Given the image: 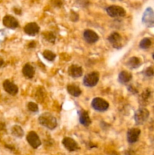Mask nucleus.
<instances>
[{"label": "nucleus", "mask_w": 154, "mask_h": 155, "mask_svg": "<svg viewBox=\"0 0 154 155\" xmlns=\"http://www.w3.org/2000/svg\"><path fill=\"white\" fill-rule=\"evenodd\" d=\"M39 122L42 126L50 130H53L57 127V122L56 118L49 113H44L39 117Z\"/></svg>", "instance_id": "f257e3e1"}, {"label": "nucleus", "mask_w": 154, "mask_h": 155, "mask_svg": "<svg viewBox=\"0 0 154 155\" xmlns=\"http://www.w3.org/2000/svg\"><path fill=\"white\" fill-rule=\"evenodd\" d=\"M149 116V110L144 107H140L134 113V121L136 125H142L147 120Z\"/></svg>", "instance_id": "f03ea898"}, {"label": "nucleus", "mask_w": 154, "mask_h": 155, "mask_svg": "<svg viewBox=\"0 0 154 155\" xmlns=\"http://www.w3.org/2000/svg\"><path fill=\"white\" fill-rule=\"evenodd\" d=\"M99 81V74L97 71H93L86 74L83 78V84L87 87H94Z\"/></svg>", "instance_id": "7ed1b4c3"}, {"label": "nucleus", "mask_w": 154, "mask_h": 155, "mask_svg": "<svg viewBox=\"0 0 154 155\" xmlns=\"http://www.w3.org/2000/svg\"><path fill=\"white\" fill-rule=\"evenodd\" d=\"M107 13L108 14L109 16L112 18H121L124 17L126 14L125 9L121 6L118 5H111L107 8Z\"/></svg>", "instance_id": "20e7f679"}, {"label": "nucleus", "mask_w": 154, "mask_h": 155, "mask_svg": "<svg viewBox=\"0 0 154 155\" xmlns=\"http://www.w3.org/2000/svg\"><path fill=\"white\" fill-rule=\"evenodd\" d=\"M91 106L95 110L103 112L109 108V103L101 98H95L92 100Z\"/></svg>", "instance_id": "39448f33"}, {"label": "nucleus", "mask_w": 154, "mask_h": 155, "mask_svg": "<svg viewBox=\"0 0 154 155\" xmlns=\"http://www.w3.org/2000/svg\"><path fill=\"white\" fill-rule=\"evenodd\" d=\"M142 22L147 27L154 24V11L151 8L149 7L145 10L142 17Z\"/></svg>", "instance_id": "423d86ee"}, {"label": "nucleus", "mask_w": 154, "mask_h": 155, "mask_svg": "<svg viewBox=\"0 0 154 155\" xmlns=\"http://www.w3.org/2000/svg\"><path fill=\"white\" fill-rule=\"evenodd\" d=\"M27 141L29 145L33 148H39L41 145V140L36 132H30L27 136Z\"/></svg>", "instance_id": "0eeeda50"}, {"label": "nucleus", "mask_w": 154, "mask_h": 155, "mask_svg": "<svg viewBox=\"0 0 154 155\" xmlns=\"http://www.w3.org/2000/svg\"><path fill=\"white\" fill-rule=\"evenodd\" d=\"M108 41L113 48H121L122 47V39L119 33L113 32L108 36Z\"/></svg>", "instance_id": "6e6552de"}, {"label": "nucleus", "mask_w": 154, "mask_h": 155, "mask_svg": "<svg viewBox=\"0 0 154 155\" xmlns=\"http://www.w3.org/2000/svg\"><path fill=\"white\" fill-rule=\"evenodd\" d=\"M63 146L65 147L66 149H67L69 151H75L79 149V145L77 142L74 140L73 139L69 137L63 138L62 141Z\"/></svg>", "instance_id": "1a4fd4ad"}, {"label": "nucleus", "mask_w": 154, "mask_h": 155, "mask_svg": "<svg viewBox=\"0 0 154 155\" xmlns=\"http://www.w3.org/2000/svg\"><path fill=\"white\" fill-rule=\"evenodd\" d=\"M2 23L5 27L9 29H15L19 25L18 20L15 18H14L13 16H11V15H6V16H5L3 18Z\"/></svg>", "instance_id": "9d476101"}, {"label": "nucleus", "mask_w": 154, "mask_h": 155, "mask_svg": "<svg viewBox=\"0 0 154 155\" xmlns=\"http://www.w3.org/2000/svg\"><path fill=\"white\" fill-rule=\"evenodd\" d=\"M83 37L88 43L90 44L95 43V42H98V40L99 39V36L98 35V33L91 30H85L84 33H83Z\"/></svg>", "instance_id": "9b49d317"}, {"label": "nucleus", "mask_w": 154, "mask_h": 155, "mask_svg": "<svg viewBox=\"0 0 154 155\" xmlns=\"http://www.w3.org/2000/svg\"><path fill=\"white\" fill-rule=\"evenodd\" d=\"M140 134V130L137 128H132L128 130L127 133V140L130 144L135 143L139 139Z\"/></svg>", "instance_id": "f8f14e48"}, {"label": "nucleus", "mask_w": 154, "mask_h": 155, "mask_svg": "<svg viewBox=\"0 0 154 155\" xmlns=\"http://www.w3.org/2000/svg\"><path fill=\"white\" fill-rule=\"evenodd\" d=\"M24 32L27 33L29 36H33L37 34L39 32V27L36 23L31 22L27 24V25L24 27Z\"/></svg>", "instance_id": "ddd939ff"}, {"label": "nucleus", "mask_w": 154, "mask_h": 155, "mask_svg": "<svg viewBox=\"0 0 154 155\" xmlns=\"http://www.w3.org/2000/svg\"><path fill=\"white\" fill-rule=\"evenodd\" d=\"M3 88H4L5 91L8 92V94L12 95H15L18 92V87L12 83L10 80H5L3 83Z\"/></svg>", "instance_id": "4468645a"}, {"label": "nucleus", "mask_w": 154, "mask_h": 155, "mask_svg": "<svg viewBox=\"0 0 154 155\" xmlns=\"http://www.w3.org/2000/svg\"><path fill=\"white\" fill-rule=\"evenodd\" d=\"M68 74L73 78H79L83 74V69L82 67L76 64H72L68 68Z\"/></svg>", "instance_id": "2eb2a0df"}, {"label": "nucleus", "mask_w": 154, "mask_h": 155, "mask_svg": "<svg viewBox=\"0 0 154 155\" xmlns=\"http://www.w3.org/2000/svg\"><path fill=\"white\" fill-rule=\"evenodd\" d=\"M79 117V122L84 127H88L91 123V118L89 117L88 113L86 110H81L78 112Z\"/></svg>", "instance_id": "dca6fc26"}, {"label": "nucleus", "mask_w": 154, "mask_h": 155, "mask_svg": "<svg viewBox=\"0 0 154 155\" xmlns=\"http://www.w3.org/2000/svg\"><path fill=\"white\" fill-rule=\"evenodd\" d=\"M131 78H132V74L131 73L126 71H123L119 74L118 80L121 84H126L128 82L131 81Z\"/></svg>", "instance_id": "f3484780"}, {"label": "nucleus", "mask_w": 154, "mask_h": 155, "mask_svg": "<svg viewBox=\"0 0 154 155\" xmlns=\"http://www.w3.org/2000/svg\"><path fill=\"white\" fill-rule=\"evenodd\" d=\"M22 73L25 77L27 79H32L34 77L35 74V70L33 67L30 64H26L24 66L22 70Z\"/></svg>", "instance_id": "a211bd4d"}, {"label": "nucleus", "mask_w": 154, "mask_h": 155, "mask_svg": "<svg viewBox=\"0 0 154 155\" xmlns=\"http://www.w3.org/2000/svg\"><path fill=\"white\" fill-rule=\"evenodd\" d=\"M66 89H67V92H69V95H71L73 97H79L82 94V90L76 85H68L67 87H66Z\"/></svg>", "instance_id": "6ab92c4d"}, {"label": "nucleus", "mask_w": 154, "mask_h": 155, "mask_svg": "<svg viewBox=\"0 0 154 155\" xmlns=\"http://www.w3.org/2000/svg\"><path fill=\"white\" fill-rule=\"evenodd\" d=\"M141 64V61L137 57H132L128 59L126 65L130 68V69H136L139 68Z\"/></svg>", "instance_id": "aec40b11"}, {"label": "nucleus", "mask_w": 154, "mask_h": 155, "mask_svg": "<svg viewBox=\"0 0 154 155\" xmlns=\"http://www.w3.org/2000/svg\"><path fill=\"white\" fill-rule=\"evenodd\" d=\"M151 95V92L149 91V89H145L142 94L140 95V98H139V101H140V104L141 105H145L146 104V102L148 101V99L149 98Z\"/></svg>", "instance_id": "412c9836"}, {"label": "nucleus", "mask_w": 154, "mask_h": 155, "mask_svg": "<svg viewBox=\"0 0 154 155\" xmlns=\"http://www.w3.org/2000/svg\"><path fill=\"white\" fill-rule=\"evenodd\" d=\"M11 131V134L17 138H21L24 136V130L18 125L13 126Z\"/></svg>", "instance_id": "4be33fe9"}, {"label": "nucleus", "mask_w": 154, "mask_h": 155, "mask_svg": "<svg viewBox=\"0 0 154 155\" xmlns=\"http://www.w3.org/2000/svg\"><path fill=\"white\" fill-rule=\"evenodd\" d=\"M42 56H43L44 58L48 60V61H53L56 58V54L50 50H45L42 52Z\"/></svg>", "instance_id": "5701e85b"}, {"label": "nucleus", "mask_w": 154, "mask_h": 155, "mask_svg": "<svg viewBox=\"0 0 154 155\" xmlns=\"http://www.w3.org/2000/svg\"><path fill=\"white\" fill-rule=\"evenodd\" d=\"M151 44H152V42H151L150 39H149V38H144V39H143L140 41V44H139V46L142 49H147L148 48H149Z\"/></svg>", "instance_id": "b1692460"}, {"label": "nucleus", "mask_w": 154, "mask_h": 155, "mask_svg": "<svg viewBox=\"0 0 154 155\" xmlns=\"http://www.w3.org/2000/svg\"><path fill=\"white\" fill-rule=\"evenodd\" d=\"M27 108H28V110L30 111L33 112V113L38 112V110H39V107H38L37 104H36L35 102H33V101H30L27 104Z\"/></svg>", "instance_id": "393cba45"}, {"label": "nucleus", "mask_w": 154, "mask_h": 155, "mask_svg": "<svg viewBox=\"0 0 154 155\" xmlns=\"http://www.w3.org/2000/svg\"><path fill=\"white\" fill-rule=\"evenodd\" d=\"M43 35L46 40H48L49 42H51V43H54V41H55V36L54 35V33H51V32H47V33H44Z\"/></svg>", "instance_id": "a878e982"}, {"label": "nucleus", "mask_w": 154, "mask_h": 155, "mask_svg": "<svg viewBox=\"0 0 154 155\" xmlns=\"http://www.w3.org/2000/svg\"><path fill=\"white\" fill-rule=\"evenodd\" d=\"M143 74L147 77H152L154 76V68L152 67H149L143 71Z\"/></svg>", "instance_id": "bb28decb"}, {"label": "nucleus", "mask_w": 154, "mask_h": 155, "mask_svg": "<svg viewBox=\"0 0 154 155\" xmlns=\"http://www.w3.org/2000/svg\"><path fill=\"white\" fill-rule=\"evenodd\" d=\"M128 91H129V92H131V93H133V94H135V93H137V89H136L134 87V86H131V85H130L129 86H128Z\"/></svg>", "instance_id": "cd10ccee"}, {"label": "nucleus", "mask_w": 154, "mask_h": 155, "mask_svg": "<svg viewBox=\"0 0 154 155\" xmlns=\"http://www.w3.org/2000/svg\"><path fill=\"white\" fill-rule=\"evenodd\" d=\"M125 155H137V154H136L134 151H132V150H128V151H125Z\"/></svg>", "instance_id": "c85d7f7f"}, {"label": "nucleus", "mask_w": 154, "mask_h": 155, "mask_svg": "<svg viewBox=\"0 0 154 155\" xmlns=\"http://www.w3.org/2000/svg\"><path fill=\"white\" fill-rule=\"evenodd\" d=\"M35 45H36V43L34 42V41H33V42L29 45V47H30V48H34Z\"/></svg>", "instance_id": "c756f323"}, {"label": "nucleus", "mask_w": 154, "mask_h": 155, "mask_svg": "<svg viewBox=\"0 0 154 155\" xmlns=\"http://www.w3.org/2000/svg\"><path fill=\"white\" fill-rule=\"evenodd\" d=\"M3 64H4V60H3L2 58H0V68H1V67L2 66Z\"/></svg>", "instance_id": "7c9ffc66"}, {"label": "nucleus", "mask_w": 154, "mask_h": 155, "mask_svg": "<svg viewBox=\"0 0 154 155\" xmlns=\"http://www.w3.org/2000/svg\"><path fill=\"white\" fill-rule=\"evenodd\" d=\"M152 58L154 59V52H153V54H152Z\"/></svg>", "instance_id": "2f4dec72"}]
</instances>
